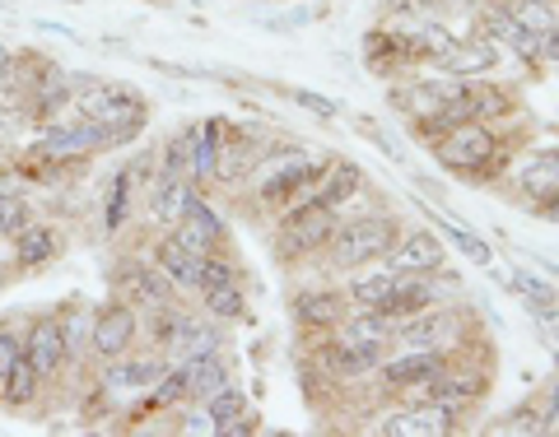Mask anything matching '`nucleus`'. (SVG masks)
I'll use <instances>...</instances> for the list:
<instances>
[{
	"instance_id": "f257e3e1",
	"label": "nucleus",
	"mask_w": 559,
	"mask_h": 437,
	"mask_svg": "<svg viewBox=\"0 0 559 437\" xmlns=\"http://www.w3.org/2000/svg\"><path fill=\"white\" fill-rule=\"evenodd\" d=\"M401 238V223L392 215H359L349 223H336V233H331V266L336 270H359V266H373L382 260Z\"/></svg>"
},
{
	"instance_id": "f03ea898",
	"label": "nucleus",
	"mask_w": 559,
	"mask_h": 437,
	"mask_svg": "<svg viewBox=\"0 0 559 437\" xmlns=\"http://www.w3.org/2000/svg\"><path fill=\"white\" fill-rule=\"evenodd\" d=\"M433 159H439L448 172H457V178H476V172L495 168L499 139L485 121H457V126H448L439 139H433Z\"/></svg>"
},
{
	"instance_id": "7ed1b4c3",
	"label": "nucleus",
	"mask_w": 559,
	"mask_h": 437,
	"mask_svg": "<svg viewBox=\"0 0 559 437\" xmlns=\"http://www.w3.org/2000/svg\"><path fill=\"white\" fill-rule=\"evenodd\" d=\"M75 108L90 117V121H103V126L112 131V139L121 145V139H131L145 131V102L131 98V89H117V84H94V89H80L75 94Z\"/></svg>"
},
{
	"instance_id": "20e7f679",
	"label": "nucleus",
	"mask_w": 559,
	"mask_h": 437,
	"mask_svg": "<svg viewBox=\"0 0 559 437\" xmlns=\"http://www.w3.org/2000/svg\"><path fill=\"white\" fill-rule=\"evenodd\" d=\"M336 209H322V205H289V209H280V256L285 260H299V256H312V252H322L331 233H336Z\"/></svg>"
},
{
	"instance_id": "39448f33",
	"label": "nucleus",
	"mask_w": 559,
	"mask_h": 437,
	"mask_svg": "<svg viewBox=\"0 0 559 437\" xmlns=\"http://www.w3.org/2000/svg\"><path fill=\"white\" fill-rule=\"evenodd\" d=\"M396 326V344L401 349H443V354H452V344L462 340V317L452 307H419L415 317H401L392 321Z\"/></svg>"
},
{
	"instance_id": "423d86ee",
	"label": "nucleus",
	"mask_w": 559,
	"mask_h": 437,
	"mask_svg": "<svg viewBox=\"0 0 559 437\" xmlns=\"http://www.w3.org/2000/svg\"><path fill=\"white\" fill-rule=\"evenodd\" d=\"M168 238L182 242L191 256H210V252H219V242L229 233H224V219L215 215V209H210L205 201H197V191H191L187 205H182V215L168 223Z\"/></svg>"
},
{
	"instance_id": "0eeeda50",
	"label": "nucleus",
	"mask_w": 559,
	"mask_h": 437,
	"mask_svg": "<svg viewBox=\"0 0 559 437\" xmlns=\"http://www.w3.org/2000/svg\"><path fill=\"white\" fill-rule=\"evenodd\" d=\"M457 405H439V400H415L411 410H396L378 424V433H392V437H448L457 433Z\"/></svg>"
},
{
	"instance_id": "6e6552de",
	"label": "nucleus",
	"mask_w": 559,
	"mask_h": 437,
	"mask_svg": "<svg viewBox=\"0 0 559 437\" xmlns=\"http://www.w3.org/2000/svg\"><path fill=\"white\" fill-rule=\"evenodd\" d=\"M378 368H382V381H388V391L406 396V391H415V387H425V381L439 377V373L448 368V354H443V349H401V354L382 359Z\"/></svg>"
},
{
	"instance_id": "1a4fd4ad",
	"label": "nucleus",
	"mask_w": 559,
	"mask_h": 437,
	"mask_svg": "<svg viewBox=\"0 0 559 437\" xmlns=\"http://www.w3.org/2000/svg\"><path fill=\"white\" fill-rule=\"evenodd\" d=\"M117 145L112 131L103 126V121H66V126H47V135L38 139V154H47V159H75V154H94V149H108Z\"/></svg>"
},
{
	"instance_id": "9d476101",
	"label": "nucleus",
	"mask_w": 559,
	"mask_h": 437,
	"mask_svg": "<svg viewBox=\"0 0 559 437\" xmlns=\"http://www.w3.org/2000/svg\"><path fill=\"white\" fill-rule=\"evenodd\" d=\"M382 266H388L392 275H429V270H443V238H439V229L401 233L396 247L382 256Z\"/></svg>"
},
{
	"instance_id": "9b49d317",
	"label": "nucleus",
	"mask_w": 559,
	"mask_h": 437,
	"mask_svg": "<svg viewBox=\"0 0 559 437\" xmlns=\"http://www.w3.org/2000/svg\"><path fill=\"white\" fill-rule=\"evenodd\" d=\"M140 336V317H135V307L131 303H112V307H103L98 317H94V330H90V349L98 359H121V354H131V344Z\"/></svg>"
},
{
	"instance_id": "f8f14e48",
	"label": "nucleus",
	"mask_w": 559,
	"mask_h": 437,
	"mask_svg": "<svg viewBox=\"0 0 559 437\" xmlns=\"http://www.w3.org/2000/svg\"><path fill=\"white\" fill-rule=\"evenodd\" d=\"M518 186H522V196L540 201V215L559 219V154L555 149L532 154V159L518 168Z\"/></svg>"
},
{
	"instance_id": "ddd939ff",
	"label": "nucleus",
	"mask_w": 559,
	"mask_h": 437,
	"mask_svg": "<svg viewBox=\"0 0 559 437\" xmlns=\"http://www.w3.org/2000/svg\"><path fill=\"white\" fill-rule=\"evenodd\" d=\"M24 354L33 359V368H38L43 377H57L66 368V359H70V340H66V326L57 317H43L38 326L28 330V340H24Z\"/></svg>"
},
{
	"instance_id": "4468645a",
	"label": "nucleus",
	"mask_w": 559,
	"mask_h": 437,
	"mask_svg": "<svg viewBox=\"0 0 559 437\" xmlns=\"http://www.w3.org/2000/svg\"><path fill=\"white\" fill-rule=\"evenodd\" d=\"M289 312L304 330H336V321L349 312V299L336 289H304V293H294Z\"/></svg>"
},
{
	"instance_id": "2eb2a0df",
	"label": "nucleus",
	"mask_w": 559,
	"mask_h": 437,
	"mask_svg": "<svg viewBox=\"0 0 559 437\" xmlns=\"http://www.w3.org/2000/svg\"><path fill=\"white\" fill-rule=\"evenodd\" d=\"M336 336L349 340V344H364V349L388 354V349L396 344V326L382 317L378 307H355V312H345V317L336 321Z\"/></svg>"
},
{
	"instance_id": "dca6fc26",
	"label": "nucleus",
	"mask_w": 559,
	"mask_h": 437,
	"mask_svg": "<svg viewBox=\"0 0 559 437\" xmlns=\"http://www.w3.org/2000/svg\"><path fill=\"white\" fill-rule=\"evenodd\" d=\"M480 28L489 33V43H495V47L518 51L522 61H540V38L513 20V10H509V5H489V10L480 14Z\"/></svg>"
},
{
	"instance_id": "f3484780",
	"label": "nucleus",
	"mask_w": 559,
	"mask_h": 437,
	"mask_svg": "<svg viewBox=\"0 0 559 437\" xmlns=\"http://www.w3.org/2000/svg\"><path fill=\"white\" fill-rule=\"evenodd\" d=\"M127 293H131V307L140 312H159V307H168L173 303V284H168V275L154 266H145V260H131V270H127Z\"/></svg>"
},
{
	"instance_id": "a211bd4d",
	"label": "nucleus",
	"mask_w": 559,
	"mask_h": 437,
	"mask_svg": "<svg viewBox=\"0 0 559 437\" xmlns=\"http://www.w3.org/2000/svg\"><path fill=\"white\" fill-rule=\"evenodd\" d=\"M219 145H224V117H205L191 126V182H215V163H219Z\"/></svg>"
},
{
	"instance_id": "6ab92c4d",
	"label": "nucleus",
	"mask_w": 559,
	"mask_h": 437,
	"mask_svg": "<svg viewBox=\"0 0 559 437\" xmlns=\"http://www.w3.org/2000/svg\"><path fill=\"white\" fill-rule=\"evenodd\" d=\"M429 303H439V293H433L429 275H401L388 299L378 303V312H382L388 321H401V317H415V312L429 307Z\"/></svg>"
},
{
	"instance_id": "aec40b11",
	"label": "nucleus",
	"mask_w": 559,
	"mask_h": 437,
	"mask_svg": "<svg viewBox=\"0 0 559 437\" xmlns=\"http://www.w3.org/2000/svg\"><path fill=\"white\" fill-rule=\"evenodd\" d=\"M322 359H326V368L336 373V377L355 381V377H364V373H373L388 354H378V349H364V344H349V340H341V336H331V340L322 344Z\"/></svg>"
},
{
	"instance_id": "412c9836",
	"label": "nucleus",
	"mask_w": 559,
	"mask_h": 437,
	"mask_svg": "<svg viewBox=\"0 0 559 437\" xmlns=\"http://www.w3.org/2000/svg\"><path fill=\"white\" fill-rule=\"evenodd\" d=\"M495 65H499V47L495 43H457L448 57H439V70H448L452 80H480Z\"/></svg>"
},
{
	"instance_id": "4be33fe9",
	"label": "nucleus",
	"mask_w": 559,
	"mask_h": 437,
	"mask_svg": "<svg viewBox=\"0 0 559 437\" xmlns=\"http://www.w3.org/2000/svg\"><path fill=\"white\" fill-rule=\"evenodd\" d=\"M187 196H191V178H178V172H159L154 186H150V201H145L150 219L154 223H173V219L182 215Z\"/></svg>"
},
{
	"instance_id": "5701e85b",
	"label": "nucleus",
	"mask_w": 559,
	"mask_h": 437,
	"mask_svg": "<svg viewBox=\"0 0 559 437\" xmlns=\"http://www.w3.org/2000/svg\"><path fill=\"white\" fill-rule=\"evenodd\" d=\"M364 186V172L359 163H326L318 191H312V205L322 209H341L345 201H355V191Z\"/></svg>"
},
{
	"instance_id": "b1692460",
	"label": "nucleus",
	"mask_w": 559,
	"mask_h": 437,
	"mask_svg": "<svg viewBox=\"0 0 559 437\" xmlns=\"http://www.w3.org/2000/svg\"><path fill=\"white\" fill-rule=\"evenodd\" d=\"M257 163H261V149H257V139H252V135L224 139V145H219V163H215V182L238 186Z\"/></svg>"
},
{
	"instance_id": "393cba45",
	"label": "nucleus",
	"mask_w": 559,
	"mask_h": 437,
	"mask_svg": "<svg viewBox=\"0 0 559 437\" xmlns=\"http://www.w3.org/2000/svg\"><path fill=\"white\" fill-rule=\"evenodd\" d=\"M154 266L168 275L173 289H197V266H201V256H191L182 242H173L168 233L154 242Z\"/></svg>"
},
{
	"instance_id": "a878e982",
	"label": "nucleus",
	"mask_w": 559,
	"mask_h": 437,
	"mask_svg": "<svg viewBox=\"0 0 559 437\" xmlns=\"http://www.w3.org/2000/svg\"><path fill=\"white\" fill-rule=\"evenodd\" d=\"M159 373L164 368L154 359H127V354H121V359H112V368L103 373V387L121 391V396H135V391H145L150 381H159Z\"/></svg>"
},
{
	"instance_id": "bb28decb",
	"label": "nucleus",
	"mask_w": 559,
	"mask_h": 437,
	"mask_svg": "<svg viewBox=\"0 0 559 437\" xmlns=\"http://www.w3.org/2000/svg\"><path fill=\"white\" fill-rule=\"evenodd\" d=\"M187 368V400H205L215 396L219 387H229V368H224V359L219 354H201V359H187L182 363Z\"/></svg>"
},
{
	"instance_id": "cd10ccee",
	"label": "nucleus",
	"mask_w": 559,
	"mask_h": 437,
	"mask_svg": "<svg viewBox=\"0 0 559 437\" xmlns=\"http://www.w3.org/2000/svg\"><path fill=\"white\" fill-rule=\"evenodd\" d=\"M61 252V233L47 229V223H24L20 238H14V260H20L24 270L43 266V260H51Z\"/></svg>"
},
{
	"instance_id": "c85d7f7f",
	"label": "nucleus",
	"mask_w": 559,
	"mask_h": 437,
	"mask_svg": "<svg viewBox=\"0 0 559 437\" xmlns=\"http://www.w3.org/2000/svg\"><path fill=\"white\" fill-rule=\"evenodd\" d=\"M433 229H439L443 238H452V247H457L476 270H489V266H495V247H489V242H480L471 229H462V223H452V219H443V215H433Z\"/></svg>"
},
{
	"instance_id": "c756f323",
	"label": "nucleus",
	"mask_w": 559,
	"mask_h": 437,
	"mask_svg": "<svg viewBox=\"0 0 559 437\" xmlns=\"http://www.w3.org/2000/svg\"><path fill=\"white\" fill-rule=\"evenodd\" d=\"M38 391H43V373L33 368V359L28 354H20L14 359V368H10V377H5V387H0V396L10 400V405H33L38 400Z\"/></svg>"
},
{
	"instance_id": "7c9ffc66",
	"label": "nucleus",
	"mask_w": 559,
	"mask_h": 437,
	"mask_svg": "<svg viewBox=\"0 0 559 437\" xmlns=\"http://www.w3.org/2000/svg\"><path fill=\"white\" fill-rule=\"evenodd\" d=\"M131 201H135V172L121 168L117 178H112V186H108V205H103V229L117 233L121 223H127V215H131Z\"/></svg>"
},
{
	"instance_id": "2f4dec72",
	"label": "nucleus",
	"mask_w": 559,
	"mask_h": 437,
	"mask_svg": "<svg viewBox=\"0 0 559 437\" xmlns=\"http://www.w3.org/2000/svg\"><path fill=\"white\" fill-rule=\"evenodd\" d=\"M201 293V303L205 312L215 321H238V317H248V299H242V284L234 279V284H215V289H197Z\"/></svg>"
},
{
	"instance_id": "473e14b6",
	"label": "nucleus",
	"mask_w": 559,
	"mask_h": 437,
	"mask_svg": "<svg viewBox=\"0 0 559 437\" xmlns=\"http://www.w3.org/2000/svg\"><path fill=\"white\" fill-rule=\"evenodd\" d=\"M396 279H401V275H392L388 266L373 270V275H355V279H349V284H345V299L355 303V307H378V303L392 293Z\"/></svg>"
},
{
	"instance_id": "72a5a7b5",
	"label": "nucleus",
	"mask_w": 559,
	"mask_h": 437,
	"mask_svg": "<svg viewBox=\"0 0 559 437\" xmlns=\"http://www.w3.org/2000/svg\"><path fill=\"white\" fill-rule=\"evenodd\" d=\"M159 172H178V178H187V172H191V126L168 135V145L159 154Z\"/></svg>"
},
{
	"instance_id": "f704fd0d",
	"label": "nucleus",
	"mask_w": 559,
	"mask_h": 437,
	"mask_svg": "<svg viewBox=\"0 0 559 437\" xmlns=\"http://www.w3.org/2000/svg\"><path fill=\"white\" fill-rule=\"evenodd\" d=\"M513 20L540 38V33L555 28V5H550V0H518V5H513Z\"/></svg>"
},
{
	"instance_id": "c9c22d12",
	"label": "nucleus",
	"mask_w": 559,
	"mask_h": 437,
	"mask_svg": "<svg viewBox=\"0 0 559 437\" xmlns=\"http://www.w3.org/2000/svg\"><path fill=\"white\" fill-rule=\"evenodd\" d=\"M238 279V266L229 256H219V252H210L201 256V266H197V289H215V284H234Z\"/></svg>"
},
{
	"instance_id": "e433bc0d",
	"label": "nucleus",
	"mask_w": 559,
	"mask_h": 437,
	"mask_svg": "<svg viewBox=\"0 0 559 437\" xmlns=\"http://www.w3.org/2000/svg\"><path fill=\"white\" fill-rule=\"evenodd\" d=\"M513 289L532 303V312L555 307V289H550V279H540V275H532V270H518V275H513Z\"/></svg>"
},
{
	"instance_id": "4c0bfd02",
	"label": "nucleus",
	"mask_w": 559,
	"mask_h": 437,
	"mask_svg": "<svg viewBox=\"0 0 559 437\" xmlns=\"http://www.w3.org/2000/svg\"><path fill=\"white\" fill-rule=\"evenodd\" d=\"M248 410V396H242L238 387H219L215 396L205 400V414L215 418V424H224V418H234V414H242Z\"/></svg>"
},
{
	"instance_id": "58836bf2",
	"label": "nucleus",
	"mask_w": 559,
	"mask_h": 437,
	"mask_svg": "<svg viewBox=\"0 0 559 437\" xmlns=\"http://www.w3.org/2000/svg\"><path fill=\"white\" fill-rule=\"evenodd\" d=\"M495 433H540V400H527V405L509 410L495 424Z\"/></svg>"
},
{
	"instance_id": "ea45409f",
	"label": "nucleus",
	"mask_w": 559,
	"mask_h": 437,
	"mask_svg": "<svg viewBox=\"0 0 559 437\" xmlns=\"http://www.w3.org/2000/svg\"><path fill=\"white\" fill-rule=\"evenodd\" d=\"M28 223V201L20 191H0V233H20Z\"/></svg>"
},
{
	"instance_id": "a19ab883",
	"label": "nucleus",
	"mask_w": 559,
	"mask_h": 437,
	"mask_svg": "<svg viewBox=\"0 0 559 437\" xmlns=\"http://www.w3.org/2000/svg\"><path fill=\"white\" fill-rule=\"evenodd\" d=\"M178 400H187V368L182 363L173 373H159V381H154V405H178Z\"/></svg>"
},
{
	"instance_id": "79ce46f5",
	"label": "nucleus",
	"mask_w": 559,
	"mask_h": 437,
	"mask_svg": "<svg viewBox=\"0 0 559 437\" xmlns=\"http://www.w3.org/2000/svg\"><path fill=\"white\" fill-rule=\"evenodd\" d=\"M294 102H299V108H308L312 117H322V121H336L341 117V108H336V102H331L326 94H312V89H285Z\"/></svg>"
},
{
	"instance_id": "37998d69",
	"label": "nucleus",
	"mask_w": 559,
	"mask_h": 437,
	"mask_svg": "<svg viewBox=\"0 0 559 437\" xmlns=\"http://www.w3.org/2000/svg\"><path fill=\"white\" fill-rule=\"evenodd\" d=\"M20 354H24L20 336H14L10 326H0V387H5V377H10V368H14V359Z\"/></svg>"
},
{
	"instance_id": "c03bdc74",
	"label": "nucleus",
	"mask_w": 559,
	"mask_h": 437,
	"mask_svg": "<svg viewBox=\"0 0 559 437\" xmlns=\"http://www.w3.org/2000/svg\"><path fill=\"white\" fill-rule=\"evenodd\" d=\"M215 433H219V437H252V433H257V414L242 410V414H234V418H224V424H215Z\"/></svg>"
},
{
	"instance_id": "a18cd8bd",
	"label": "nucleus",
	"mask_w": 559,
	"mask_h": 437,
	"mask_svg": "<svg viewBox=\"0 0 559 437\" xmlns=\"http://www.w3.org/2000/svg\"><path fill=\"white\" fill-rule=\"evenodd\" d=\"M182 433H215V418L205 414V405L197 410V414H187V424H182Z\"/></svg>"
},
{
	"instance_id": "49530a36",
	"label": "nucleus",
	"mask_w": 559,
	"mask_h": 437,
	"mask_svg": "<svg viewBox=\"0 0 559 437\" xmlns=\"http://www.w3.org/2000/svg\"><path fill=\"white\" fill-rule=\"evenodd\" d=\"M540 270H546V275H555V279H559V260H550V256H540Z\"/></svg>"
},
{
	"instance_id": "de8ad7c7",
	"label": "nucleus",
	"mask_w": 559,
	"mask_h": 437,
	"mask_svg": "<svg viewBox=\"0 0 559 437\" xmlns=\"http://www.w3.org/2000/svg\"><path fill=\"white\" fill-rule=\"evenodd\" d=\"M546 321H550V330H555V340H559V307L550 312V317H546Z\"/></svg>"
},
{
	"instance_id": "09e8293b",
	"label": "nucleus",
	"mask_w": 559,
	"mask_h": 437,
	"mask_svg": "<svg viewBox=\"0 0 559 437\" xmlns=\"http://www.w3.org/2000/svg\"><path fill=\"white\" fill-rule=\"evenodd\" d=\"M555 24H559V5H555Z\"/></svg>"
},
{
	"instance_id": "8fccbe9b",
	"label": "nucleus",
	"mask_w": 559,
	"mask_h": 437,
	"mask_svg": "<svg viewBox=\"0 0 559 437\" xmlns=\"http://www.w3.org/2000/svg\"><path fill=\"white\" fill-rule=\"evenodd\" d=\"M66 5H75V0H66Z\"/></svg>"
}]
</instances>
